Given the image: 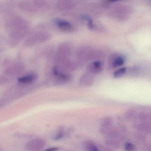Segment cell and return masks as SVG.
Segmentation results:
<instances>
[{"mask_svg": "<svg viewBox=\"0 0 151 151\" xmlns=\"http://www.w3.org/2000/svg\"><path fill=\"white\" fill-rule=\"evenodd\" d=\"M93 74L86 71L80 78L79 83L82 87H89L91 86L93 83Z\"/></svg>", "mask_w": 151, "mask_h": 151, "instance_id": "cell-1", "label": "cell"}, {"mask_svg": "<svg viewBox=\"0 0 151 151\" xmlns=\"http://www.w3.org/2000/svg\"><path fill=\"white\" fill-rule=\"evenodd\" d=\"M103 65L100 61H95L90 63L86 68L87 72L91 74H99L103 70Z\"/></svg>", "mask_w": 151, "mask_h": 151, "instance_id": "cell-2", "label": "cell"}, {"mask_svg": "<svg viewBox=\"0 0 151 151\" xmlns=\"http://www.w3.org/2000/svg\"><path fill=\"white\" fill-rule=\"evenodd\" d=\"M137 130L143 134H150L151 132V124L149 122H142L136 123L134 125Z\"/></svg>", "mask_w": 151, "mask_h": 151, "instance_id": "cell-3", "label": "cell"}, {"mask_svg": "<svg viewBox=\"0 0 151 151\" xmlns=\"http://www.w3.org/2000/svg\"><path fill=\"white\" fill-rule=\"evenodd\" d=\"M54 75L57 78L61 83H64L70 81V76L68 73L62 72L60 71L56 68H54L53 70Z\"/></svg>", "mask_w": 151, "mask_h": 151, "instance_id": "cell-4", "label": "cell"}, {"mask_svg": "<svg viewBox=\"0 0 151 151\" xmlns=\"http://www.w3.org/2000/svg\"><path fill=\"white\" fill-rule=\"evenodd\" d=\"M55 23L58 28L64 31H70L73 29L71 24L64 20L58 19L55 21Z\"/></svg>", "mask_w": 151, "mask_h": 151, "instance_id": "cell-5", "label": "cell"}, {"mask_svg": "<svg viewBox=\"0 0 151 151\" xmlns=\"http://www.w3.org/2000/svg\"><path fill=\"white\" fill-rule=\"evenodd\" d=\"M125 61V59L123 56L117 55L112 60L111 66L114 68L120 67L124 64Z\"/></svg>", "mask_w": 151, "mask_h": 151, "instance_id": "cell-6", "label": "cell"}, {"mask_svg": "<svg viewBox=\"0 0 151 151\" xmlns=\"http://www.w3.org/2000/svg\"><path fill=\"white\" fill-rule=\"evenodd\" d=\"M37 75L35 74H33L28 75L26 76L19 78L18 80L20 83H30L33 82L37 79Z\"/></svg>", "mask_w": 151, "mask_h": 151, "instance_id": "cell-7", "label": "cell"}, {"mask_svg": "<svg viewBox=\"0 0 151 151\" xmlns=\"http://www.w3.org/2000/svg\"><path fill=\"white\" fill-rule=\"evenodd\" d=\"M83 145L85 149H86V150L90 151H99V148L95 145V143L91 140L85 141Z\"/></svg>", "mask_w": 151, "mask_h": 151, "instance_id": "cell-8", "label": "cell"}, {"mask_svg": "<svg viewBox=\"0 0 151 151\" xmlns=\"http://www.w3.org/2000/svg\"><path fill=\"white\" fill-rule=\"evenodd\" d=\"M105 143L107 146L110 148H118L120 146V143L116 138H107Z\"/></svg>", "mask_w": 151, "mask_h": 151, "instance_id": "cell-9", "label": "cell"}, {"mask_svg": "<svg viewBox=\"0 0 151 151\" xmlns=\"http://www.w3.org/2000/svg\"><path fill=\"white\" fill-rule=\"evenodd\" d=\"M113 118L110 116H106L101 119L100 122V128H105L110 127L113 124Z\"/></svg>", "mask_w": 151, "mask_h": 151, "instance_id": "cell-10", "label": "cell"}, {"mask_svg": "<svg viewBox=\"0 0 151 151\" xmlns=\"http://www.w3.org/2000/svg\"><path fill=\"white\" fill-rule=\"evenodd\" d=\"M137 119L142 122H150L151 115L147 113H142L138 114Z\"/></svg>", "mask_w": 151, "mask_h": 151, "instance_id": "cell-11", "label": "cell"}, {"mask_svg": "<svg viewBox=\"0 0 151 151\" xmlns=\"http://www.w3.org/2000/svg\"><path fill=\"white\" fill-rule=\"evenodd\" d=\"M138 113L134 110H129L126 113V117L130 120H137Z\"/></svg>", "mask_w": 151, "mask_h": 151, "instance_id": "cell-12", "label": "cell"}, {"mask_svg": "<svg viewBox=\"0 0 151 151\" xmlns=\"http://www.w3.org/2000/svg\"><path fill=\"white\" fill-rule=\"evenodd\" d=\"M126 68H121L114 72V77L116 78H119L123 76L126 73Z\"/></svg>", "mask_w": 151, "mask_h": 151, "instance_id": "cell-13", "label": "cell"}, {"mask_svg": "<svg viewBox=\"0 0 151 151\" xmlns=\"http://www.w3.org/2000/svg\"><path fill=\"white\" fill-rule=\"evenodd\" d=\"M64 133L65 132H64V129L63 128H60L59 129L57 134L53 137V139L55 140H60L63 137L65 134Z\"/></svg>", "mask_w": 151, "mask_h": 151, "instance_id": "cell-14", "label": "cell"}, {"mask_svg": "<svg viewBox=\"0 0 151 151\" xmlns=\"http://www.w3.org/2000/svg\"><path fill=\"white\" fill-rule=\"evenodd\" d=\"M135 148L134 145L130 142H127L124 145V149L127 151H132L134 150Z\"/></svg>", "mask_w": 151, "mask_h": 151, "instance_id": "cell-15", "label": "cell"}, {"mask_svg": "<svg viewBox=\"0 0 151 151\" xmlns=\"http://www.w3.org/2000/svg\"><path fill=\"white\" fill-rule=\"evenodd\" d=\"M58 148L57 147H52V148H49L48 149H46V151H53L57 150Z\"/></svg>", "mask_w": 151, "mask_h": 151, "instance_id": "cell-16", "label": "cell"}, {"mask_svg": "<svg viewBox=\"0 0 151 151\" xmlns=\"http://www.w3.org/2000/svg\"><path fill=\"white\" fill-rule=\"evenodd\" d=\"M122 0H108V2L109 3H114V2H117V1H121Z\"/></svg>", "mask_w": 151, "mask_h": 151, "instance_id": "cell-17", "label": "cell"}]
</instances>
